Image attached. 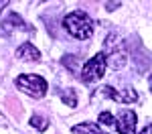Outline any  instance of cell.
<instances>
[{
	"mask_svg": "<svg viewBox=\"0 0 152 134\" xmlns=\"http://www.w3.org/2000/svg\"><path fill=\"white\" fill-rule=\"evenodd\" d=\"M61 100H63L69 108H75V106H77V94H75V89H71V87L61 92Z\"/></svg>",
	"mask_w": 152,
	"mask_h": 134,
	"instance_id": "obj_10",
	"label": "cell"
},
{
	"mask_svg": "<svg viewBox=\"0 0 152 134\" xmlns=\"http://www.w3.org/2000/svg\"><path fill=\"white\" fill-rule=\"evenodd\" d=\"M138 134H152V124H148V126H144Z\"/></svg>",
	"mask_w": 152,
	"mask_h": 134,
	"instance_id": "obj_14",
	"label": "cell"
},
{
	"mask_svg": "<svg viewBox=\"0 0 152 134\" xmlns=\"http://www.w3.org/2000/svg\"><path fill=\"white\" fill-rule=\"evenodd\" d=\"M0 26H2V31H4V33H12V31H28L26 23H24L16 12H8V14H6V18L0 23Z\"/></svg>",
	"mask_w": 152,
	"mask_h": 134,
	"instance_id": "obj_7",
	"label": "cell"
},
{
	"mask_svg": "<svg viewBox=\"0 0 152 134\" xmlns=\"http://www.w3.org/2000/svg\"><path fill=\"white\" fill-rule=\"evenodd\" d=\"M136 122L138 116L134 110H122L120 114H116L114 130H118L120 134H136Z\"/></svg>",
	"mask_w": 152,
	"mask_h": 134,
	"instance_id": "obj_4",
	"label": "cell"
},
{
	"mask_svg": "<svg viewBox=\"0 0 152 134\" xmlns=\"http://www.w3.org/2000/svg\"><path fill=\"white\" fill-rule=\"evenodd\" d=\"M16 57L20 61H24V63H39L41 61V51L33 45V43H23L20 47L16 49Z\"/></svg>",
	"mask_w": 152,
	"mask_h": 134,
	"instance_id": "obj_6",
	"label": "cell"
},
{
	"mask_svg": "<svg viewBox=\"0 0 152 134\" xmlns=\"http://www.w3.org/2000/svg\"><path fill=\"white\" fill-rule=\"evenodd\" d=\"M148 87H150V92H152V75L148 77Z\"/></svg>",
	"mask_w": 152,
	"mask_h": 134,
	"instance_id": "obj_17",
	"label": "cell"
},
{
	"mask_svg": "<svg viewBox=\"0 0 152 134\" xmlns=\"http://www.w3.org/2000/svg\"><path fill=\"white\" fill-rule=\"evenodd\" d=\"M118 6H120V2H114V4H112V2H107V4H105V8H107V10H112V8H118Z\"/></svg>",
	"mask_w": 152,
	"mask_h": 134,
	"instance_id": "obj_15",
	"label": "cell"
},
{
	"mask_svg": "<svg viewBox=\"0 0 152 134\" xmlns=\"http://www.w3.org/2000/svg\"><path fill=\"white\" fill-rule=\"evenodd\" d=\"M31 126H33L35 130H39V132H45L49 122H47V118H43V116H39V114H33V116H31Z\"/></svg>",
	"mask_w": 152,
	"mask_h": 134,
	"instance_id": "obj_11",
	"label": "cell"
},
{
	"mask_svg": "<svg viewBox=\"0 0 152 134\" xmlns=\"http://www.w3.org/2000/svg\"><path fill=\"white\" fill-rule=\"evenodd\" d=\"M105 69H107V59H105V53H97L94 55L89 61H85V65L81 67V81L85 83H95L99 79H104Z\"/></svg>",
	"mask_w": 152,
	"mask_h": 134,
	"instance_id": "obj_3",
	"label": "cell"
},
{
	"mask_svg": "<svg viewBox=\"0 0 152 134\" xmlns=\"http://www.w3.org/2000/svg\"><path fill=\"white\" fill-rule=\"evenodd\" d=\"M63 26L71 37H75L79 41H85V39H89L94 35V21L83 10H73L69 14H65Z\"/></svg>",
	"mask_w": 152,
	"mask_h": 134,
	"instance_id": "obj_1",
	"label": "cell"
},
{
	"mask_svg": "<svg viewBox=\"0 0 152 134\" xmlns=\"http://www.w3.org/2000/svg\"><path fill=\"white\" fill-rule=\"evenodd\" d=\"M71 132H73V134H107V132H104L97 124H94V122H81V124H75V126H71Z\"/></svg>",
	"mask_w": 152,
	"mask_h": 134,
	"instance_id": "obj_8",
	"label": "cell"
},
{
	"mask_svg": "<svg viewBox=\"0 0 152 134\" xmlns=\"http://www.w3.org/2000/svg\"><path fill=\"white\" fill-rule=\"evenodd\" d=\"M8 4H10V2H8V0H0V12L4 10V8H6V6H8Z\"/></svg>",
	"mask_w": 152,
	"mask_h": 134,
	"instance_id": "obj_16",
	"label": "cell"
},
{
	"mask_svg": "<svg viewBox=\"0 0 152 134\" xmlns=\"http://www.w3.org/2000/svg\"><path fill=\"white\" fill-rule=\"evenodd\" d=\"M0 126H4V128H8V126H10V122H8V118H6V116H4L2 112H0Z\"/></svg>",
	"mask_w": 152,
	"mask_h": 134,
	"instance_id": "obj_13",
	"label": "cell"
},
{
	"mask_svg": "<svg viewBox=\"0 0 152 134\" xmlns=\"http://www.w3.org/2000/svg\"><path fill=\"white\" fill-rule=\"evenodd\" d=\"M102 94L107 100H114V102H120V104H134L138 100V94L132 89V87H126V89H116L114 85H105L102 87Z\"/></svg>",
	"mask_w": 152,
	"mask_h": 134,
	"instance_id": "obj_5",
	"label": "cell"
},
{
	"mask_svg": "<svg viewBox=\"0 0 152 134\" xmlns=\"http://www.w3.org/2000/svg\"><path fill=\"white\" fill-rule=\"evenodd\" d=\"M14 83L23 94H26L28 97H35V100H41L47 94V87H49L47 79L37 75V73H23V75L16 77Z\"/></svg>",
	"mask_w": 152,
	"mask_h": 134,
	"instance_id": "obj_2",
	"label": "cell"
},
{
	"mask_svg": "<svg viewBox=\"0 0 152 134\" xmlns=\"http://www.w3.org/2000/svg\"><path fill=\"white\" fill-rule=\"evenodd\" d=\"M105 59H107V67H112V69H122L124 65H126V53H120V51H114L112 55H107L105 53Z\"/></svg>",
	"mask_w": 152,
	"mask_h": 134,
	"instance_id": "obj_9",
	"label": "cell"
},
{
	"mask_svg": "<svg viewBox=\"0 0 152 134\" xmlns=\"http://www.w3.org/2000/svg\"><path fill=\"white\" fill-rule=\"evenodd\" d=\"M97 122H99V124H104V126L114 128V124H116V116H114L112 112H102V114L97 116Z\"/></svg>",
	"mask_w": 152,
	"mask_h": 134,
	"instance_id": "obj_12",
	"label": "cell"
}]
</instances>
